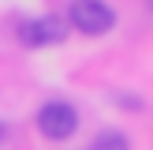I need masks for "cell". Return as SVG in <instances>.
Returning a JSON list of instances; mask_svg holds the SVG:
<instances>
[{"label":"cell","instance_id":"5","mask_svg":"<svg viewBox=\"0 0 153 150\" xmlns=\"http://www.w3.org/2000/svg\"><path fill=\"white\" fill-rule=\"evenodd\" d=\"M4 139H7V128H4V124H0V142H4Z\"/></svg>","mask_w":153,"mask_h":150},{"label":"cell","instance_id":"3","mask_svg":"<svg viewBox=\"0 0 153 150\" xmlns=\"http://www.w3.org/2000/svg\"><path fill=\"white\" fill-rule=\"evenodd\" d=\"M64 22L56 15H41V19H22L19 22V41L26 49H45V45H60L64 41Z\"/></svg>","mask_w":153,"mask_h":150},{"label":"cell","instance_id":"4","mask_svg":"<svg viewBox=\"0 0 153 150\" xmlns=\"http://www.w3.org/2000/svg\"><path fill=\"white\" fill-rule=\"evenodd\" d=\"M90 150H131V142H127L123 131H116V128H105V131H97L94 146Z\"/></svg>","mask_w":153,"mask_h":150},{"label":"cell","instance_id":"2","mask_svg":"<svg viewBox=\"0 0 153 150\" xmlns=\"http://www.w3.org/2000/svg\"><path fill=\"white\" fill-rule=\"evenodd\" d=\"M75 128H79V112H75V105H67V101H45L41 109H37V131H41L49 142L71 139Z\"/></svg>","mask_w":153,"mask_h":150},{"label":"cell","instance_id":"1","mask_svg":"<svg viewBox=\"0 0 153 150\" xmlns=\"http://www.w3.org/2000/svg\"><path fill=\"white\" fill-rule=\"evenodd\" d=\"M67 22H71L79 34L101 38V34H108V30L116 26V11H112V4H105V0H71Z\"/></svg>","mask_w":153,"mask_h":150}]
</instances>
